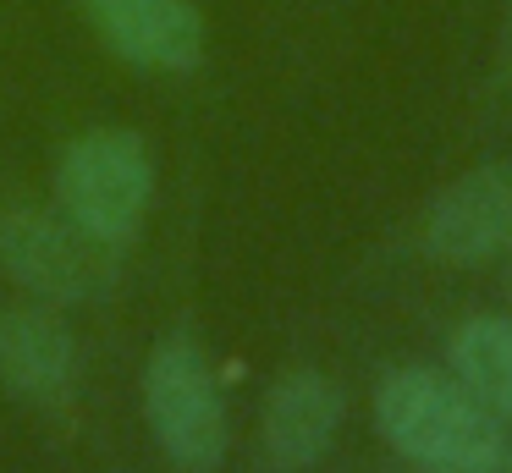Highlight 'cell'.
I'll use <instances>...</instances> for the list:
<instances>
[{
  "label": "cell",
  "instance_id": "1",
  "mask_svg": "<svg viewBox=\"0 0 512 473\" xmlns=\"http://www.w3.org/2000/svg\"><path fill=\"white\" fill-rule=\"evenodd\" d=\"M375 429L419 473H512V424L452 369H386L375 385Z\"/></svg>",
  "mask_w": 512,
  "mask_h": 473
},
{
  "label": "cell",
  "instance_id": "2",
  "mask_svg": "<svg viewBox=\"0 0 512 473\" xmlns=\"http://www.w3.org/2000/svg\"><path fill=\"white\" fill-rule=\"evenodd\" d=\"M56 209L105 248L138 242L155 209V154L133 127H94L61 149L56 160Z\"/></svg>",
  "mask_w": 512,
  "mask_h": 473
},
{
  "label": "cell",
  "instance_id": "3",
  "mask_svg": "<svg viewBox=\"0 0 512 473\" xmlns=\"http://www.w3.org/2000/svg\"><path fill=\"white\" fill-rule=\"evenodd\" d=\"M144 424L155 446L177 473H215L232 446V418H226L221 374L210 352L177 330L144 363Z\"/></svg>",
  "mask_w": 512,
  "mask_h": 473
},
{
  "label": "cell",
  "instance_id": "4",
  "mask_svg": "<svg viewBox=\"0 0 512 473\" xmlns=\"http://www.w3.org/2000/svg\"><path fill=\"white\" fill-rule=\"evenodd\" d=\"M0 275L23 297H34V303L72 308L111 286L116 248L94 242L61 209L12 204V209H0Z\"/></svg>",
  "mask_w": 512,
  "mask_h": 473
},
{
  "label": "cell",
  "instance_id": "5",
  "mask_svg": "<svg viewBox=\"0 0 512 473\" xmlns=\"http://www.w3.org/2000/svg\"><path fill=\"white\" fill-rule=\"evenodd\" d=\"M424 253L441 264H496L512 259V160H485L452 176L424 204Z\"/></svg>",
  "mask_w": 512,
  "mask_h": 473
},
{
  "label": "cell",
  "instance_id": "6",
  "mask_svg": "<svg viewBox=\"0 0 512 473\" xmlns=\"http://www.w3.org/2000/svg\"><path fill=\"white\" fill-rule=\"evenodd\" d=\"M78 336L50 303L0 308V391L28 407H67L78 396Z\"/></svg>",
  "mask_w": 512,
  "mask_h": 473
},
{
  "label": "cell",
  "instance_id": "7",
  "mask_svg": "<svg viewBox=\"0 0 512 473\" xmlns=\"http://www.w3.org/2000/svg\"><path fill=\"white\" fill-rule=\"evenodd\" d=\"M347 418V391L325 369H298L276 374L259 407V446L281 473H309L325 462V451L336 446Z\"/></svg>",
  "mask_w": 512,
  "mask_h": 473
},
{
  "label": "cell",
  "instance_id": "8",
  "mask_svg": "<svg viewBox=\"0 0 512 473\" xmlns=\"http://www.w3.org/2000/svg\"><path fill=\"white\" fill-rule=\"evenodd\" d=\"M83 11L138 72H193L210 44L199 0H83Z\"/></svg>",
  "mask_w": 512,
  "mask_h": 473
},
{
  "label": "cell",
  "instance_id": "9",
  "mask_svg": "<svg viewBox=\"0 0 512 473\" xmlns=\"http://www.w3.org/2000/svg\"><path fill=\"white\" fill-rule=\"evenodd\" d=\"M452 374L512 424V314H474L446 341Z\"/></svg>",
  "mask_w": 512,
  "mask_h": 473
},
{
  "label": "cell",
  "instance_id": "10",
  "mask_svg": "<svg viewBox=\"0 0 512 473\" xmlns=\"http://www.w3.org/2000/svg\"><path fill=\"white\" fill-rule=\"evenodd\" d=\"M496 61H501V72L512 77V0H507V11H501V33H496Z\"/></svg>",
  "mask_w": 512,
  "mask_h": 473
},
{
  "label": "cell",
  "instance_id": "11",
  "mask_svg": "<svg viewBox=\"0 0 512 473\" xmlns=\"http://www.w3.org/2000/svg\"><path fill=\"white\" fill-rule=\"evenodd\" d=\"M501 292H507V303H512V259H507V270H501Z\"/></svg>",
  "mask_w": 512,
  "mask_h": 473
}]
</instances>
